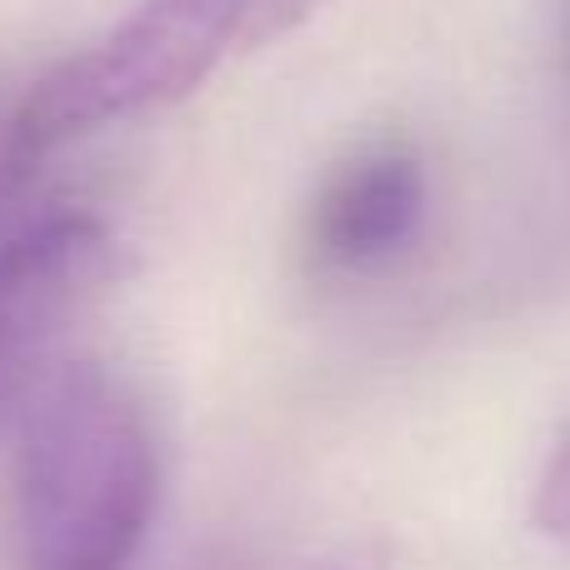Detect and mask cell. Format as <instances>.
<instances>
[{
    "label": "cell",
    "instance_id": "obj_1",
    "mask_svg": "<svg viewBox=\"0 0 570 570\" xmlns=\"http://www.w3.org/2000/svg\"><path fill=\"white\" fill-rule=\"evenodd\" d=\"M156 511L160 441L136 385L100 361H56L20 401L26 570H130Z\"/></svg>",
    "mask_w": 570,
    "mask_h": 570
},
{
    "label": "cell",
    "instance_id": "obj_2",
    "mask_svg": "<svg viewBox=\"0 0 570 570\" xmlns=\"http://www.w3.org/2000/svg\"><path fill=\"white\" fill-rule=\"evenodd\" d=\"M325 0H140L96 46L60 60L10 126L16 156H50L100 126L190 100L220 70L301 30Z\"/></svg>",
    "mask_w": 570,
    "mask_h": 570
},
{
    "label": "cell",
    "instance_id": "obj_3",
    "mask_svg": "<svg viewBox=\"0 0 570 570\" xmlns=\"http://www.w3.org/2000/svg\"><path fill=\"white\" fill-rule=\"evenodd\" d=\"M116 271L110 220L50 186L36 156L0 166V415L56 365V345Z\"/></svg>",
    "mask_w": 570,
    "mask_h": 570
},
{
    "label": "cell",
    "instance_id": "obj_4",
    "mask_svg": "<svg viewBox=\"0 0 570 570\" xmlns=\"http://www.w3.org/2000/svg\"><path fill=\"white\" fill-rule=\"evenodd\" d=\"M431 206L425 166L401 146H375L331 170L311 206V250L325 271L371 276L415 246Z\"/></svg>",
    "mask_w": 570,
    "mask_h": 570
},
{
    "label": "cell",
    "instance_id": "obj_5",
    "mask_svg": "<svg viewBox=\"0 0 570 570\" xmlns=\"http://www.w3.org/2000/svg\"><path fill=\"white\" fill-rule=\"evenodd\" d=\"M531 521L546 541H556L561 551H570V431L556 445L551 465L541 471V485H535V505Z\"/></svg>",
    "mask_w": 570,
    "mask_h": 570
},
{
    "label": "cell",
    "instance_id": "obj_6",
    "mask_svg": "<svg viewBox=\"0 0 570 570\" xmlns=\"http://www.w3.org/2000/svg\"><path fill=\"white\" fill-rule=\"evenodd\" d=\"M325 570H375V556H345V561H335Z\"/></svg>",
    "mask_w": 570,
    "mask_h": 570
}]
</instances>
